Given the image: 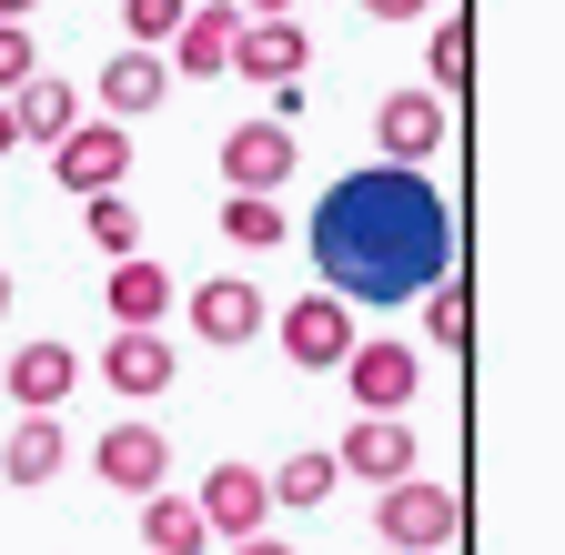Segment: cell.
I'll use <instances>...</instances> for the list:
<instances>
[{"mask_svg":"<svg viewBox=\"0 0 565 555\" xmlns=\"http://www.w3.org/2000/svg\"><path fill=\"white\" fill-rule=\"evenodd\" d=\"M313 263L323 284L364 313V303H414L435 273L455 263V213L424 182V162H364L313 202Z\"/></svg>","mask_w":565,"mask_h":555,"instance_id":"cell-1","label":"cell"},{"mask_svg":"<svg viewBox=\"0 0 565 555\" xmlns=\"http://www.w3.org/2000/svg\"><path fill=\"white\" fill-rule=\"evenodd\" d=\"M465 535V495L455 484H424V474H394L374 484V545H404V555H435Z\"/></svg>","mask_w":565,"mask_h":555,"instance_id":"cell-2","label":"cell"},{"mask_svg":"<svg viewBox=\"0 0 565 555\" xmlns=\"http://www.w3.org/2000/svg\"><path fill=\"white\" fill-rule=\"evenodd\" d=\"M263 333L282 343V354H294V374H333V364H343V343L364 333V323H353V303H343V293L323 284V293H303V303L263 313Z\"/></svg>","mask_w":565,"mask_h":555,"instance_id":"cell-3","label":"cell"},{"mask_svg":"<svg viewBox=\"0 0 565 555\" xmlns=\"http://www.w3.org/2000/svg\"><path fill=\"white\" fill-rule=\"evenodd\" d=\"M333 374H343V394L364 404V414H404V404H414V384H424L414 343H394V333H353Z\"/></svg>","mask_w":565,"mask_h":555,"instance_id":"cell-4","label":"cell"},{"mask_svg":"<svg viewBox=\"0 0 565 555\" xmlns=\"http://www.w3.org/2000/svg\"><path fill=\"white\" fill-rule=\"evenodd\" d=\"M51 172H61V192H111V182H131V121H71L61 142H51Z\"/></svg>","mask_w":565,"mask_h":555,"instance_id":"cell-5","label":"cell"},{"mask_svg":"<svg viewBox=\"0 0 565 555\" xmlns=\"http://www.w3.org/2000/svg\"><path fill=\"white\" fill-rule=\"evenodd\" d=\"M92 374H102L111 394H131V404L172 394V343H162V323H111V343H102Z\"/></svg>","mask_w":565,"mask_h":555,"instance_id":"cell-6","label":"cell"},{"mask_svg":"<svg viewBox=\"0 0 565 555\" xmlns=\"http://www.w3.org/2000/svg\"><path fill=\"white\" fill-rule=\"evenodd\" d=\"M294 121H243V131H223V192H282L294 182Z\"/></svg>","mask_w":565,"mask_h":555,"instance_id":"cell-7","label":"cell"},{"mask_svg":"<svg viewBox=\"0 0 565 555\" xmlns=\"http://www.w3.org/2000/svg\"><path fill=\"white\" fill-rule=\"evenodd\" d=\"M192 515H202L212 535H223V545H233V535H253V525L273 515V484H263V465H212V474L192 484Z\"/></svg>","mask_w":565,"mask_h":555,"instance_id":"cell-8","label":"cell"},{"mask_svg":"<svg viewBox=\"0 0 565 555\" xmlns=\"http://www.w3.org/2000/svg\"><path fill=\"white\" fill-rule=\"evenodd\" d=\"M263 313H273V303L243 284V273H212V284L192 293V333L212 343V354H243V343L263 333Z\"/></svg>","mask_w":565,"mask_h":555,"instance_id":"cell-9","label":"cell"},{"mask_svg":"<svg viewBox=\"0 0 565 555\" xmlns=\"http://www.w3.org/2000/svg\"><path fill=\"white\" fill-rule=\"evenodd\" d=\"M303 61H313V31H303V11L243 21V41H233V72H243V82H303Z\"/></svg>","mask_w":565,"mask_h":555,"instance_id":"cell-10","label":"cell"},{"mask_svg":"<svg viewBox=\"0 0 565 555\" xmlns=\"http://www.w3.org/2000/svg\"><path fill=\"white\" fill-rule=\"evenodd\" d=\"M333 465L364 474V484H394V474H414L424 455H414V425H404V414H353V435L333 445Z\"/></svg>","mask_w":565,"mask_h":555,"instance_id":"cell-11","label":"cell"},{"mask_svg":"<svg viewBox=\"0 0 565 555\" xmlns=\"http://www.w3.org/2000/svg\"><path fill=\"white\" fill-rule=\"evenodd\" d=\"M233 41H243V11H233V0H192V11H182V31H172L162 51H172V72L223 82V72H233Z\"/></svg>","mask_w":565,"mask_h":555,"instance_id":"cell-12","label":"cell"},{"mask_svg":"<svg viewBox=\"0 0 565 555\" xmlns=\"http://www.w3.org/2000/svg\"><path fill=\"white\" fill-rule=\"evenodd\" d=\"M0 384H11L21 414H61L71 384H82V354H71L61 333H41V343H21V354H11V374H0Z\"/></svg>","mask_w":565,"mask_h":555,"instance_id":"cell-13","label":"cell"},{"mask_svg":"<svg viewBox=\"0 0 565 555\" xmlns=\"http://www.w3.org/2000/svg\"><path fill=\"white\" fill-rule=\"evenodd\" d=\"M374 142H384V162H435L445 152V102L435 92H384L374 102Z\"/></svg>","mask_w":565,"mask_h":555,"instance_id":"cell-14","label":"cell"},{"mask_svg":"<svg viewBox=\"0 0 565 555\" xmlns=\"http://www.w3.org/2000/svg\"><path fill=\"white\" fill-rule=\"evenodd\" d=\"M92 474L111 484V495H152V484L172 474V445H162L152 425H111V435L92 445Z\"/></svg>","mask_w":565,"mask_h":555,"instance_id":"cell-15","label":"cell"},{"mask_svg":"<svg viewBox=\"0 0 565 555\" xmlns=\"http://www.w3.org/2000/svg\"><path fill=\"white\" fill-rule=\"evenodd\" d=\"M162 92H172V61H162V51H141V41L102 72V111H111V121H152Z\"/></svg>","mask_w":565,"mask_h":555,"instance_id":"cell-16","label":"cell"},{"mask_svg":"<svg viewBox=\"0 0 565 555\" xmlns=\"http://www.w3.org/2000/svg\"><path fill=\"white\" fill-rule=\"evenodd\" d=\"M102 313H111V323H162V313H172V273H162L152 253H111Z\"/></svg>","mask_w":565,"mask_h":555,"instance_id":"cell-17","label":"cell"},{"mask_svg":"<svg viewBox=\"0 0 565 555\" xmlns=\"http://www.w3.org/2000/svg\"><path fill=\"white\" fill-rule=\"evenodd\" d=\"M11 121H21V142H61L71 121H82V92H71L61 72H31V82H11Z\"/></svg>","mask_w":565,"mask_h":555,"instance_id":"cell-18","label":"cell"},{"mask_svg":"<svg viewBox=\"0 0 565 555\" xmlns=\"http://www.w3.org/2000/svg\"><path fill=\"white\" fill-rule=\"evenodd\" d=\"M61 465H71V425H61V414H21L11 445H0V474H11V484H51Z\"/></svg>","mask_w":565,"mask_h":555,"instance_id":"cell-19","label":"cell"},{"mask_svg":"<svg viewBox=\"0 0 565 555\" xmlns=\"http://www.w3.org/2000/svg\"><path fill=\"white\" fill-rule=\"evenodd\" d=\"M424 92H435L445 111L475 92V21H465V11H445V21H435V41H424Z\"/></svg>","mask_w":565,"mask_h":555,"instance_id":"cell-20","label":"cell"},{"mask_svg":"<svg viewBox=\"0 0 565 555\" xmlns=\"http://www.w3.org/2000/svg\"><path fill=\"white\" fill-rule=\"evenodd\" d=\"M141 545H152V555H202L212 525L192 515V495H162V484H152V495H141Z\"/></svg>","mask_w":565,"mask_h":555,"instance_id":"cell-21","label":"cell"},{"mask_svg":"<svg viewBox=\"0 0 565 555\" xmlns=\"http://www.w3.org/2000/svg\"><path fill=\"white\" fill-rule=\"evenodd\" d=\"M414 303H424V333H435L445 354H465V343H475V284H465V273H435Z\"/></svg>","mask_w":565,"mask_h":555,"instance_id":"cell-22","label":"cell"},{"mask_svg":"<svg viewBox=\"0 0 565 555\" xmlns=\"http://www.w3.org/2000/svg\"><path fill=\"white\" fill-rule=\"evenodd\" d=\"M263 484H273V505H294V515H313V505L333 495V484H343V465H333V455H294V465H273Z\"/></svg>","mask_w":565,"mask_h":555,"instance_id":"cell-23","label":"cell"},{"mask_svg":"<svg viewBox=\"0 0 565 555\" xmlns=\"http://www.w3.org/2000/svg\"><path fill=\"white\" fill-rule=\"evenodd\" d=\"M223 233H233L243 253H273L294 223H282V202H273V192H223Z\"/></svg>","mask_w":565,"mask_h":555,"instance_id":"cell-24","label":"cell"},{"mask_svg":"<svg viewBox=\"0 0 565 555\" xmlns=\"http://www.w3.org/2000/svg\"><path fill=\"white\" fill-rule=\"evenodd\" d=\"M82 233H92L102 253H141V223H131L121 182H111V192H82Z\"/></svg>","mask_w":565,"mask_h":555,"instance_id":"cell-25","label":"cell"},{"mask_svg":"<svg viewBox=\"0 0 565 555\" xmlns=\"http://www.w3.org/2000/svg\"><path fill=\"white\" fill-rule=\"evenodd\" d=\"M182 11H192V0H121V31H131L141 51H162V41L182 31Z\"/></svg>","mask_w":565,"mask_h":555,"instance_id":"cell-26","label":"cell"},{"mask_svg":"<svg viewBox=\"0 0 565 555\" xmlns=\"http://www.w3.org/2000/svg\"><path fill=\"white\" fill-rule=\"evenodd\" d=\"M41 72V41H31V21H0V92L11 82H31Z\"/></svg>","mask_w":565,"mask_h":555,"instance_id":"cell-27","label":"cell"},{"mask_svg":"<svg viewBox=\"0 0 565 555\" xmlns=\"http://www.w3.org/2000/svg\"><path fill=\"white\" fill-rule=\"evenodd\" d=\"M353 11H364V21H424L435 0H353Z\"/></svg>","mask_w":565,"mask_h":555,"instance_id":"cell-28","label":"cell"},{"mask_svg":"<svg viewBox=\"0 0 565 555\" xmlns=\"http://www.w3.org/2000/svg\"><path fill=\"white\" fill-rule=\"evenodd\" d=\"M223 555H303V545H273V535H263V525H253V535H233V545H223Z\"/></svg>","mask_w":565,"mask_h":555,"instance_id":"cell-29","label":"cell"},{"mask_svg":"<svg viewBox=\"0 0 565 555\" xmlns=\"http://www.w3.org/2000/svg\"><path fill=\"white\" fill-rule=\"evenodd\" d=\"M243 21H273V11H303V0H233Z\"/></svg>","mask_w":565,"mask_h":555,"instance_id":"cell-30","label":"cell"},{"mask_svg":"<svg viewBox=\"0 0 565 555\" xmlns=\"http://www.w3.org/2000/svg\"><path fill=\"white\" fill-rule=\"evenodd\" d=\"M0 152H21V121H11V92H0Z\"/></svg>","mask_w":565,"mask_h":555,"instance_id":"cell-31","label":"cell"},{"mask_svg":"<svg viewBox=\"0 0 565 555\" xmlns=\"http://www.w3.org/2000/svg\"><path fill=\"white\" fill-rule=\"evenodd\" d=\"M31 11H41V0H0V21H31Z\"/></svg>","mask_w":565,"mask_h":555,"instance_id":"cell-32","label":"cell"},{"mask_svg":"<svg viewBox=\"0 0 565 555\" xmlns=\"http://www.w3.org/2000/svg\"><path fill=\"white\" fill-rule=\"evenodd\" d=\"M0 323H11V263H0Z\"/></svg>","mask_w":565,"mask_h":555,"instance_id":"cell-33","label":"cell"},{"mask_svg":"<svg viewBox=\"0 0 565 555\" xmlns=\"http://www.w3.org/2000/svg\"><path fill=\"white\" fill-rule=\"evenodd\" d=\"M384 555H404V545H384Z\"/></svg>","mask_w":565,"mask_h":555,"instance_id":"cell-34","label":"cell"}]
</instances>
